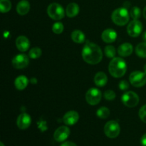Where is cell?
<instances>
[{
	"instance_id": "6da1fadb",
	"label": "cell",
	"mask_w": 146,
	"mask_h": 146,
	"mask_svg": "<svg viewBox=\"0 0 146 146\" xmlns=\"http://www.w3.org/2000/svg\"><path fill=\"white\" fill-rule=\"evenodd\" d=\"M82 57L86 63L95 65L101 61L103 53L97 44L88 41L83 48Z\"/></svg>"
},
{
	"instance_id": "7a4b0ae2",
	"label": "cell",
	"mask_w": 146,
	"mask_h": 146,
	"mask_svg": "<svg viewBox=\"0 0 146 146\" xmlns=\"http://www.w3.org/2000/svg\"><path fill=\"white\" fill-rule=\"evenodd\" d=\"M127 70V64L123 58L114 57L108 66V71L111 75L115 78H121L125 75Z\"/></svg>"
},
{
	"instance_id": "3957f363",
	"label": "cell",
	"mask_w": 146,
	"mask_h": 146,
	"mask_svg": "<svg viewBox=\"0 0 146 146\" xmlns=\"http://www.w3.org/2000/svg\"><path fill=\"white\" fill-rule=\"evenodd\" d=\"M114 24L118 26H124L129 21L130 14L125 7H121L114 10L111 15Z\"/></svg>"
},
{
	"instance_id": "277c9868",
	"label": "cell",
	"mask_w": 146,
	"mask_h": 146,
	"mask_svg": "<svg viewBox=\"0 0 146 146\" xmlns=\"http://www.w3.org/2000/svg\"><path fill=\"white\" fill-rule=\"evenodd\" d=\"M47 13L50 18L54 20H61L64 17V9L58 3L49 4L47 9Z\"/></svg>"
},
{
	"instance_id": "5b68a950",
	"label": "cell",
	"mask_w": 146,
	"mask_h": 146,
	"mask_svg": "<svg viewBox=\"0 0 146 146\" xmlns=\"http://www.w3.org/2000/svg\"><path fill=\"white\" fill-rule=\"evenodd\" d=\"M121 132V128L118 123L115 121H110L104 126V133L110 138H115L118 136Z\"/></svg>"
},
{
	"instance_id": "8992f818",
	"label": "cell",
	"mask_w": 146,
	"mask_h": 146,
	"mask_svg": "<svg viewBox=\"0 0 146 146\" xmlns=\"http://www.w3.org/2000/svg\"><path fill=\"white\" fill-rule=\"evenodd\" d=\"M130 82L134 87H142L146 84V74L142 71H133L129 76Z\"/></svg>"
},
{
	"instance_id": "52a82bcc",
	"label": "cell",
	"mask_w": 146,
	"mask_h": 146,
	"mask_svg": "<svg viewBox=\"0 0 146 146\" xmlns=\"http://www.w3.org/2000/svg\"><path fill=\"white\" fill-rule=\"evenodd\" d=\"M101 98H102V94L98 88H90L86 94V100L87 103L91 106H95L99 104Z\"/></svg>"
},
{
	"instance_id": "ba28073f",
	"label": "cell",
	"mask_w": 146,
	"mask_h": 146,
	"mask_svg": "<svg viewBox=\"0 0 146 146\" xmlns=\"http://www.w3.org/2000/svg\"><path fill=\"white\" fill-rule=\"evenodd\" d=\"M122 102L125 106L128 108H133L135 107L139 103V97L138 94L133 91H128L125 92L122 96Z\"/></svg>"
},
{
	"instance_id": "9c48e42d",
	"label": "cell",
	"mask_w": 146,
	"mask_h": 146,
	"mask_svg": "<svg viewBox=\"0 0 146 146\" xmlns=\"http://www.w3.org/2000/svg\"><path fill=\"white\" fill-rule=\"evenodd\" d=\"M143 31V24L139 20H133L127 27V32L131 37H138Z\"/></svg>"
},
{
	"instance_id": "30bf717a",
	"label": "cell",
	"mask_w": 146,
	"mask_h": 146,
	"mask_svg": "<svg viewBox=\"0 0 146 146\" xmlns=\"http://www.w3.org/2000/svg\"><path fill=\"white\" fill-rule=\"evenodd\" d=\"M11 63L13 66L15 68L22 69L29 65V57L26 54H18L13 58Z\"/></svg>"
},
{
	"instance_id": "8fae6325",
	"label": "cell",
	"mask_w": 146,
	"mask_h": 146,
	"mask_svg": "<svg viewBox=\"0 0 146 146\" xmlns=\"http://www.w3.org/2000/svg\"><path fill=\"white\" fill-rule=\"evenodd\" d=\"M70 129L66 126H61L57 128L54 134V140L57 142H63L68 138Z\"/></svg>"
},
{
	"instance_id": "7c38bea8",
	"label": "cell",
	"mask_w": 146,
	"mask_h": 146,
	"mask_svg": "<svg viewBox=\"0 0 146 146\" xmlns=\"http://www.w3.org/2000/svg\"><path fill=\"white\" fill-rule=\"evenodd\" d=\"M31 123V118L29 114L26 113L20 114L17 120V125L19 128L25 130L30 126Z\"/></svg>"
},
{
	"instance_id": "4fadbf2b",
	"label": "cell",
	"mask_w": 146,
	"mask_h": 146,
	"mask_svg": "<svg viewBox=\"0 0 146 146\" xmlns=\"http://www.w3.org/2000/svg\"><path fill=\"white\" fill-rule=\"evenodd\" d=\"M78 119H79V115L75 111H68L64 115L63 118L64 123L67 125H75L78 122Z\"/></svg>"
},
{
	"instance_id": "5bb4252c",
	"label": "cell",
	"mask_w": 146,
	"mask_h": 146,
	"mask_svg": "<svg viewBox=\"0 0 146 146\" xmlns=\"http://www.w3.org/2000/svg\"><path fill=\"white\" fill-rule=\"evenodd\" d=\"M17 48L21 52H25L29 49L30 46V41L24 36H20L16 39Z\"/></svg>"
},
{
	"instance_id": "9a60e30c",
	"label": "cell",
	"mask_w": 146,
	"mask_h": 146,
	"mask_svg": "<svg viewBox=\"0 0 146 146\" xmlns=\"http://www.w3.org/2000/svg\"><path fill=\"white\" fill-rule=\"evenodd\" d=\"M101 38L104 42L108 43V44L113 43L116 40L117 33L115 30L112 29H108L103 31Z\"/></svg>"
},
{
	"instance_id": "2e32d148",
	"label": "cell",
	"mask_w": 146,
	"mask_h": 146,
	"mask_svg": "<svg viewBox=\"0 0 146 146\" xmlns=\"http://www.w3.org/2000/svg\"><path fill=\"white\" fill-rule=\"evenodd\" d=\"M133 51V47L129 43H124L121 44L118 48V54L123 57L129 56Z\"/></svg>"
},
{
	"instance_id": "e0dca14e",
	"label": "cell",
	"mask_w": 146,
	"mask_h": 146,
	"mask_svg": "<svg viewBox=\"0 0 146 146\" xmlns=\"http://www.w3.org/2000/svg\"><path fill=\"white\" fill-rule=\"evenodd\" d=\"M30 4L27 0H21L17 6V11L19 15H25L29 11Z\"/></svg>"
},
{
	"instance_id": "ac0fdd59",
	"label": "cell",
	"mask_w": 146,
	"mask_h": 146,
	"mask_svg": "<svg viewBox=\"0 0 146 146\" xmlns=\"http://www.w3.org/2000/svg\"><path fill=\"white\" fill-rule=\"evenodd\" d=\"M94 82L97 86L103 87L106 86V84L108 82V77L106 74L101 71L97 73L94 77Z\"/></svg>"
},
{
	"instance_id": "d6986e66",
	"label": "cell",
	"mask_w": 146,
	"mask_h": 146,
	"mask_svg": "<svg viewBox=\"0 0 146 146\" xmlns=\"http://www.w3.org/2000/svg\"><path fill=\"white\" fill-rule=\"evenodd\" d=\"M66 15L70 18L75 17L79 13V7L76 3H70L66 9Z\"/></svg>"
},
{
	"instance_id": "ffe728a7",
	"label": "cell",
	"mask_w": 146,
	"mask_h": 146,
	"mask_svg": "<svg viewBox=\"0 0 146 146\" xmlns=\"http://www.w3.org/2000/svg\"><path fill=\"white\" fill-rule=\"evenodd\" d=\"M28 78L25 76H19L16 78L15 81H14V85H15L16 88L19 91H22L28 85Z\"/></svg>"
},
{
	"instance_id": "44dd1931",
	"label": "cell",
	"mask_w": 146,
	"mask_h": 146,
	"mask_svg": "<svg viewBox=\"0 0 146 146\" xmlns=\"http://www.w3.org/2000/svg\"><path fill=\"white\" fill-rule=\"evenodd\" d=\"M71 38L73 41L77 44H82L85 41V35L80 30H75L71 34Z\"/></svg>"
},
{
	"instance_id": "7402d4cb",
	"label": "cell",
	"mask_w": 146,
	"mask_h": 146,
	"mask_svg": "<svg viewBox=\"0 0 146 146\" xmlns=\"http://www.w3.org/2000/svg\"><path fill=\"white\" fill-rule=\"evenodd\" d=\"M135 53L141 58H146V42L140 43L135 47Z\"/></svg>"
},
{
	"instance_id": "603a6c76",
	"label": "cell",
	"mask_w": 146,
	"mask_h": 146,
	"mask_svg": "<svg viewBox=\"0 0 146 146\" xmlns=\"http://www.w3.org/2000/svg\"><path fill=\"white\" fill-rule=\"evenodd\" d=\"M96 115L101 119H106L110 115V110L106 107H101L96 111Z\"/></svg>"
},
{
	"instance_id": "cb8c5ba5",
	"label": "cell",
	"mask_w": 146,
	"mask_h": 146,
	"mask_svg": "<svg viewBox=\"0 0 146 146\" xmlns=\"http://www.w3.org/2000/svg\"><path fill=\"white\" fill-rule=\"evenodd\" d=\"M11 8V3L9 0H0V11L1 13H7Z\"/></svg>"
},
{
	"instance_id": "d4e9b609",
	"label": "cell",
	"mask_w": 146,
	"mask_h": 146,
	"mask_svg": "<svg viewBox=\"0 0 146 146\" xmlns=\"http://www.w3.org/2000/svg\"><path fill=\"white\" fill-rule=\"evenodd\" d=\"M104 52H105L106 56L108 58H113L115 57V54H116V51H115V47L111 45H108L106 46L105 49H104Z\"/></svg>"
},
{
	"instance_id": "484cf974",
	"label": "cell",
	"mask_w": 146,
	"mask_h": 146,
	"mask_svg": "<svg viewBox=\"0 0 146 146\" xmlns=\"http://www.w3.org/2000/svg\"><path fill=\"white\" fill-rule=\"evenodd\" d=\"M41 49L40 48H38V47H35V48H31V50L29 52V56L31 58H33V59H35V58H39L41 56Z\"/></svg>"
},
{
	"instance_id": "4316f807",
	"label": "cell",
	"mask_w": 146,
	"mask_h": 146,
	"mask_svg": "<svg viewBox=\"0 0 146 146\" xmlns=\"http://www.w3.org/2000/svg\"><path fill=\"white\" fill-rule=\"evenodd\" d=\"M130 16L133 19V20H138L141 16V9L138 7H133L130 11Z\"/></svg>"
},
{
	"instance_id": "83f0119b",
	"label": "cell",
	"mask_w": 146,
	"mask_h": 146,
	"mask_svg": "<svg viewBox=\"0 0 146 146\" xmlns=\"http://www.w3.org/2000/svg\"><path fill=\"white\" fill-rule=\"evenodd\" d=\"M52 31L56 34H60L64 31V25L61 22H56L52 27Z\"/></svg>"
},
{
	"instance_id": "f1b7e54d",
	"label": "cell",
	"mask_w": 146,
	"mask_h": 146,
	"mask_svg": "<svg viewBox=\"0 0 146 146\" xmlns=\"http://www.w3.org/2000/svg\"><path fill=\"white\" fill-rule=\"evenodd\" d=\"M104 98L108 101H113L115 98V94L112 90H108L104 93Z\"/></svg>"
},
{
	"instance_id": "f546056e",
	"label": "cell",
	"mask_w": 146,
	"mask_h": 146,
	"mask_svg": "<svg viewBox=\"0 0 146 146\" xmlns=\"http://www.w3.org/2000/svg\"><path fill=\"white\" fill-rule=\"evenodd\" d=\"M139 117L143 122L146 123V105L143 106L140 109Z\"/></svg>"
},
{
	"instance_id": "4dcf8cb0",
	"label": "cell",
	"mask_w": 146,
	"mask_h": 146,
	"mask_svg": "<svg viewBox=\"0 0 146 146\" xmlns=\"http://www.w3.org/2000/svg\"><path fill=\"white\" fill-rule=\"evenodd\" d=\"M119 86L120 89L122 90V91H126V90H128L129 88V84L128 83V81L123 80V81H121L119 83V86Z\"/></svg>"
},
{
	"instance_id": "1f68e13d",
	"label": "cell",
	"mask_w": 146,
	"mask_h": 146,
	"mask_svg": "<svg viewBox=\"0 0 146 146\" xmlns=\"http://www.w3.org/2000/svg\"><path fill=\"white\" fill-rule=\"evenodd\" d=\"M61 146H77V145L76 144L74 143L70 142V141H67V142H65L63 144H61Z\"/></svg>"
},
{
	"instance_id": "d6a6232c",
	"label": "cell",
	"mask_w": 146,
	"mask_h": 146,
	"mask_svg": "<svg viewBox=\"0 0 146 146\" xmlns=\"http://www.w3.org/2000/svg\"><path fill=\"white\" fill-rule=\"evenodd\" d=\"M141 143L142 146H146V133L144 134L141 138Z\"/></svg>"
},
{
	"instance_id": "836d02e7",
	"label": "cell",
	"mask_w": 146,
	"mask_h": 146,
	"mask_svg": "<svg viewBox=\"0 0 146 146\" xmlns=\"http://www.w3.org/2000/svg\"><path fill=\"white\" fill-rule=\"evenodd\" d=\"M143 41L146 42V31L143 33Z\"/></svg>"
},
{
	"instance_id": "e575fe53",
	"label": "cell",
	"mask_w": 146,
	"mask_h": 146,
	"mask_svg": "<svg viewBox=\"0 0 146 146\" xmlns=\"http://www.w3.org/2000/svg\"><path fill=\"white\" fill-rule=\"evenodd\" d=\"M143 14L144 18H145V19H146V7H145V8H144L143 11Z\"/></svg>"
},
{
	"instance_id": "d590c367",
	"label": "cell",
	"mask_w": 146,
	"mask_h": 146,
	"mask_svg": "<svg viewBox=\"0 0 146 146\" xmlns=\"http://www.w3.org/2000/svg\"><path fill=\"white\" fill-rule=\"evenodd\" d=\"M31 82L32 83V84H34H34H36V82H37L36 79L35 78H32L31 79Z\"/></svg>"
},
{
	"instance_id": "8d00e7d4",
	"label": "cell",
	"mask_w": 146,
	"mask_h": 146,
	"mask_svg": "<svg viewBox=\"0 0 146 146\" xmlns=\"http://www.w3.org/2000/svg\"><path fill=\"white\" fill-rule=\"evenodd\" d=\"M144 72H145L146 74V64L145 66H144Z\"/></svg>"
},
{
	"instance_id": "74e56055",
	"label": "cell",
	"mask_w": 146,
	"mask_h": 146,
	"mask_svg": "<svg viewBox=\"0 0 146 146\" xmlns=\"http://www.w3.org/2000/svg\"><path fill=\"white\" fill-rule=\"evenodd\" d=\"M0 146H4V143H3L2 142H1V143H0Z\"/></svg>"
}]
</instances>
